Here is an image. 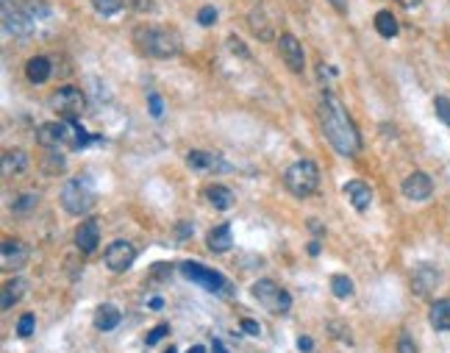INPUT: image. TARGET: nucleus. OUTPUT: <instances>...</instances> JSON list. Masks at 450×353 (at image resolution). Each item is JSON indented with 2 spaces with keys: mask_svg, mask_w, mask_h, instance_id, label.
I'll return each mask as SVG.
<instances>
[{
  "mask_svg": "<svg viewBox=\"0 0 450 353\" xmlns=\"http://www.w3.org/2000/svg\"><path fill=\"white\" fill-rule=\"evenodd\" d=\"M320 123H323V131H325V139L331 142V148L339 153V156H356L362 150V136H359V128L353 125L345 103L334 95V92H323L320 97Z\"/></svg>",
  "mask_w": 450,
  "mask_h": 353,
  "instance_id": "f257e3e1",
  "label": "nucleus"
},
{
  "mask_svg": "<svg viewBox=\"0 0 450 353\" xmlns=\"http://www.w3.org/2000/svg\"><path fill=\"white\" fill-rule=\"evenodd\" d=\"M134 45L153 58H173L181 53V36L167 25H139L134 31Z\"/></svg>",
  "mask_w": 450,
  "mask_h": 353,
  "instance_id": "f03ea898",
  "label": "nucleus"
},
{
  "mask_svg": "<svg viewBox=\"0 0 450 353\" xmlns=\"http://www.w3.org/2000/svg\"><path fill=\"white\" fill-rule=\"evenodd\" d=\"M284 187H286L295 198H309V195H314L317 187H320V170H317V164H314L311 159L295 162V164L286 170V175H284Z\"/></svg>",
  "mask_w": 450,
  "mask_h": 353,
  "instance_id": "7ed1b4c3",
  "label": "nucleus"
},
{
  "mask_svg": "<svg viewBox=\"0 0 450 353\" xmlns=\"http://www.w3.org/2000/svg\"><path fill=\"white\" fill-rule=\"evenodd\" d=\"M61 206L67 214H86L95 206V187L89 184V178H70L61 187Z\"/></svg>",
  "mask_w": 450,
  "mask_h": 353,
  "instance_id": "20e7f679",
  "label": "nucleus"
},
{
  "mask_svg": "<svg viewBox=\"0 0 450 353\" xmlns=\"http://www.w3.org/2000/svg\"><path fill=\"white\" fill-rule=\"evenodd\" d=\"M250 292H253V298H256L267 312H272V315H286V312L292 309L289 292H286L284 287H278L275 281H270V279L256 281V284L250 287Z\"/></svg>",
  "mask_w": 450,
  "mask_h": 353,
  "instance_id": "39448f33",
  "label": "nucleus"
},
{
  "mask_svg": "<svg viewBox=\"0 0 450 353\" xmlns=\"http://www.w3.org/2000/svg\"><path fill=\"white\" fill-rule=\"evenodd\" d=\"M181 276L189 279L192 284H201V287L209 290V292H220V295H228V292H231V281L223 279L217 270L201 265V262H184V265H181Z\"/></svg>",
  "mask_w": 450,
  "mask_h": 353,
  "instance_id": "423d86ee",
  "label": "nucleus"
},
{
  "mask_svg": "<svg viewBox=\"0 0 450 353\" xmlns=\"http://www.w3.org/2000/svg\"><path fill=\"white\" fill-rule=\"evenodd\" d=\"M50 109L59 111L64 120H78V114H84L86 109V97L75 86H61L50 95Z\"/></svg>",
  "mask_w": 450,
  "mask_h": 353,
  "instance_id": "0eeeda50",
  "label": "nucleus"
},
{
  "mask_svg": "<svg viewBox=\"0 0 450 353\" xmlns=\"http://www.w3.org/2000/svg\"><path fill=\"white\" fill-rule=\"evenodd\" d=\"M134 259H137V248H134L128 240L111 242V245L106 248V253H103V262H106V267H109L111 273H125V270L134 265Z\"/></svg>",
  "mask_w": 450,
  "mask_h": 353,
  "instance_id": "6e6552de",
  "label": "nucleus"
},
{
  "mask_svg": "<svg viewBox=\"0 0 450 353\" xmlns=\"http://www.w3.org/2000/svg\"><path fill=\"white\" fill-rule=\"evenodd\" d=\"M278 50H281V58L286 61V67H289L292 72H303V67H306V53H303V45L297 42V36L284 33V36L278 39Z\"/></svg>",
  "mask_w": 450,
  "mask_h": 353,
  "instance_id": "1a4fd4ad",
  "label": "nucleus"
},
{
  "mask_svg": "<svg viewBox=\"0 0 450 353\" xmlns=\"http://www.w3.org/2000/svg\"><path fill=\"white\" fill-rule=\"evenodd\" d=\"M3 25H6V33L25 36V33H31L33 19H31V17H28L22 8L11 6V0H3Z\"/></svg>",
  "mask_w": 450,
  "mask_h": 353,
  "instance_id": "9d476101",
  "label": "nucleus"
},
{
  "mask_svg": "<svg viewBox=\"0 0 450 353\" xmlns=\"http://www.w3.org/2000/svg\"><path fill=\"white\" fill-rule=\"evenodd\" d=\"M25 262H28V248L22 242H17V240H6L3 248H0V265H3V270H8V273L22 270Z\"/></svg>",
  "mask_w": 450,
  "mask_h": 353,
  "instance_id": "9b49d317",
  "label": "nucleus"
},
{
  "mask_svg": "<svg viewBox=\"0 0 450 353\" xmlns=\"http://www.w3.org/2000/svg\"><path fill=\"white\" fill-rule=\"evenodd\" d=\"M187 164L192 170H198V173H231V164H225L220 156L206 153V150H189Z\"/></svg>",
  "mask_w": 450,
  "mask_h": 353,
  "instance_id": "f8f14e48",
  "label": "nucleus"
},
{
  "mask_svg": "<svg viewBox=\"0 0 450 353\" xmlns=\"http://www.w3.org/2000/svg\"><path fill=\"white\" fill-rule=\"evenodd\" d=\"M36 142L47 150H59L61 145H67V125L64 123H42L36 128Z\"/></svg>",
  "mask_w": 450,
  "mask_h": 353,
  "instance_id": "ddd939ff",
  "label": "nucleus"
},
{
  "mask_svg": "<svg viewBox=\"0 0 450 353\" xmlns=\"http://www.w3.org/2000/svg\"><path fill=\"white\" fill-rule=\"evenodd\" d=\"M403 195L414 203L420 201H428L434 195V181L426 175V173H412L406 181H403Z\"/></svg>",
  "mask_w": 450,
  "mask_h": 353,
  "instance_id": "4468645a",
  "label": "nucleus"
},
{
  "mask_svg": "<svg viewBox=\"0 0 450 353\" xmlns=\"http://www.w3.org/2000/svg\"><path fill=\"white\" fill-rule=\"evenodd\" d=\"M437 284H440V270H437V267H431V265H417V267H414L412 290H414L420 298L431 295V292L437 290Z\"/></svg>",
  "mask_w": 450,
  "mask_h": 353,
  "instance_id": "2eb2a0df",
  "label": "nucleus"
},
{
  "mask_svg": "<svg viewBox=\"0 0 450 353\" xmlns=\"http://www.w3.org/2000/svg\"><path fill=\"white\" fill-rule=\"evenodd\" d=\"M98 242H100V226H98V220H84L75 228V248L81 253H95L98 251Z\"/></svg>",
  "mask_w": 450,
  "mask_h": 353,
  "instance_id": "dca6fc26",
  "label": "nucleus"
},
{
  "mask_svg": "<svg viewBox=\"0 0 450 353\" xmlns=\"http://www.w3.org/2000/svg\"><path fill=\"white\" fill-rule=\"evenodd\" d=\"M345 195L350 198V203H353V209L356 212H367L370 209V203H373V192H370V187L364 184V181H348L345 184Z\"/></svg>",
  "mask_w": 450,
  "mask_h": 353,
  "instance_id": "f3484780",
  "label": "nucleus"
},
{
  "mask_svg": "<svg viewBox=\"0 0 450 353\" xmlns=\"http://www.w3.org/2000/svg\"><path fill=\"white\" fill-rule=\"evenodd\" d=\"M247 25H250V31H253L261 42H270V39H272V22H270V17H267L264 6L250 8V14H247Z\"/></svg>",
  "mask_w": 450,
  "mask_h": 353,
  "instance_id": "a211bd4d",
  "label": "nucleus"
},
{
  "mask_svg": "<svg viewBox=\"0 0 450 353\" xmlns=\"http://www.w3.org/2000/svg\"><path fill=\"white\" fill-rule=\"evenodd\" d=\"M206 242H209V251H212V253H225V251H231V248H233L231 223H223V226L212 228L209 237H206Z\"/></svg>",
  "mask_w": 450,
  "mask_h": 353,
  "instance_id": "6ab92c4d",
  "label": "nucleus"
},
{
  "mask_svg": "<svg viewBox=\"0 0 450 353\" xmlns=\"http://www.w3.org/2000/svg\"><path fill=\"white\" fill-rule=\"evenodd\" d=\"M50 61L45 58V56H33V58H28V64H25V78L31 81V84H45L47 78H50Z\"/></svg>",
  "mask_w": 450,
  "mask_h": 353,
  "instance_id": "aec40b11",
  "label": "nucleus"
},
{
  "mask_svg": "<svg viewBox=\"0 0 450 353\" xmlns=\"http://www.w3.org/2000/svg\"><path fill=\"white\" fill-rule=\"evenodd\" d=\"M25 167H28V153L25 150H6L3 153V175L6 178L25 173Z\"/></svg>",
  "mask_w": 450,
  "mask_h": 353,
  "instance_id": "412c9836",
  "label": "nucleus"
},
{
  "mask_svg": "<svg viewBox=\"0 0 450 353\" xmlns=\"http://www.w3.org/2000/svg\"><path fill=\"white\" fill-rule=\"evenodd\" d=\"M428 320L437 331H450V298H440V301L431 304Z\"/></svg>",
  "mask_w": 450,
  "mask_h": 353,
  "instance_id": "4be33fe9",
  "label": "nucleus"
},
{
  "mask_svg": "<svg viewBox=\"0 0 450 353\" xmlns=\"http://www.w3.org/2000/svg\"><path fill=\"white\" fill-rule=\"evenodd\" d=\"M25 292H28V281H25V279H11V281L3 287V312H8L14 304H20Z\"/></svg>",
  "mask_w": 450,
  "mask_h": 353,
  "instance_id": "5701e85b",
  "label": "nucleus"
},
{
  "mask_svg": "<svg viewBox=\"0 0 450 353\" xmlns=\"http://www.w3.org/2000/svg\"><path fill=\"white\" fill-rule=\"evenodd\" d=\"M117 326H120V312H117V306L103 304V306L95 312V329H98V331H111V329H117Z\"/></svg>",
  "mask_w": 450,
  "mask_h": 353,
  "instance_id": "b1692460",
  "label": "nucleus"
},
{
  "mask_svg": "<svg viewBox=\"0 0 450 353\" xmlns=\"http://www.w3.org/2000/svg\"><path fill=\"white\" fill-rule=\"evenodd\" d=\"M206 201L215 206V209H220V212H225V209H231L233 206V192L228 189V187H220V184H212L209 189H206Z\"/></svg>",
  "mask_w": 450,
  "mask_h": 353,
  "instance_id": "393cba45",
  "label": "nucleus"
},
{
  "mask_svg": "<svg viewBox=\"0 0 450 353\" xmlns=\"http://www.w3.org/2000/svg\"><path fill=\"white\" fill-rule=\"evenodd\" d=\"M375 31H378L384 39H392V36H398L401 25H398V19H395L392 11H378V14H375Z\"/></svg>",
  "mask_w": 450,
  "mask_h": 353,
  "instance_id": "a878e982",
  "label": "nucleus"
},
{
  "mask_svg": "<svg viewBox=\"0 0 450 353\" xmlns=\"http://www.w3.org/2000/svg\"><path fill=\"white\" fill-rule=\"evenodd\" d=\"M42 173L45 175H59V173H64V156L61 153H47V156H42Z\"/></svg>",
  "mask_w": 450,
  "mask_h": 353,
  "instance_id": "bb28decb",
  "label": "nucleus"
},
{
  "mask_svg": "<svg viewBox=\"0 0 450 353\" xmlns=\"http://www.w3.org/2000/svg\"><path fill=\"white\" fill-rule=\"evenodd\" d=\"M331 292H334L339 301H345V298L353 295V281H350L348 276H331Z\"/></svg>",
  "mask_w": 450,
  "mask_h": 353,
  "instance_id": "cd10ccee",
  "label": "nucleus"
},
{
  "mask_svg": "<svg viewBox=\"0 0 450 353\" xmlns=\"http://www.w3.org/2000/svg\"><path fill=\"white\" fill-rule=\"evenodd\" d=\"M36 203H39V195L25 192V195H20V198H17V203H14V214H25V212L36 209Z\"/></svg>",
  "mask_w": 450,
  "mask_h": 353,
  "instance_id": "c85d7f7f",
  "label": "nucleus"
},
{
  "mask_svg": "<svg viewBox=\"0 0 450 353\" xmlns=\"http://www.w3.org/2000/svg\"><path fill=\"white\" fill-rule=\"evenodd\" d=\"M328 331L339 340V343H348V345H353V334H350V329L345 326V323H339V320H331L328 323Z\"/></svg>",
  "mask_w": 450,
  "mask_h": 353,
  "instance_id": "c756f323",
  "label": "nucleus"
},
{
  "mask_svg": "<svg viewBox=\"0 0 450 353\" xmlns=\"http://www.w3.org/2000/svg\"><path fill=\"white\" fill-rule=\"evenodd\" d=\"M33 326H36V320H33V315H22V317H20V323H17V337H22V340H28V337L33 334Z\"/></svg>",
  "mask_w": 450,
  "mask_h": 353,
  "instance_id": "7c9ffc66",
  "label": "nucleus"
},
{
  "mask_svg": "<svg viewBox=\"0 0 450 353\" xmlns=\"http://www.w3.org/2000/svg\"><path fill=\"white\" fill-rule=\"evenodd\" d=\"M228 50H231V53H236V56H242V58H250L247 45H245V42H242L236 33H231V36H228Z\"/></svg>",
  "mask_w": 450,
  "mask_h": 353,
  "instance_id": "2f4dec72",
  "label": "nucleus"
},
{
  "mask_svg": "<svg viewBox=\"0 0 450 353\" xmlns=\"http://www.w3.org/2000/svg\"><path fill=\"white\" fill-rule=\"evenodd\" d=\"M92 3H95V8L100 14H114V11H120L125 6V0H92Z\"/></svg>",
  "mask_w": 450,
  "mask_h": 353,
  "instance_id": "473e14b6",
  "label": "nucleus"
},
{
  "mask_svg": "<svg viewBox=\"0 0 450 353\" xmlns=\"http://www.w3.org/2000/svg\"><path fill=\"white\" fill-rule=\"evenodd\" d=\"M434 109H437V117H440L445 125H450V97H442V95H440V97L434 100Z\"/></svg>",
  "mask_w": 450,
  "mask_h": 353,
  "instance_id": "72a5a7b5",
  "label": "nucleus"
},
{
  "mask_svg": "<svg viewBox=\"0 0 450 353\" xmlns=\"http://www.w3.org/2000/svg\"><path fill=\"white\" fill-rule=\"evenodd\" d=\"M148 106H150V117H153V120H162L164 106H162V97H159L156 92H148Z\"/></svg>",
  "mask_w": 450,
  "mask_h": 353,
  "instance_id": "f704fd0d",
  "label": "nucleus"
},
{
  "mask_svg": "<svg viewBox=\"0 0 450 353\" xmlns=\"http://www.w3.org/2000/svg\"><path fill=\"white\" fill-rule=\"evenodd\" d=\"M167 334H170V326H167V323H159L156 329H150V331H148L145 343H148V345H156V343H159L162 337H167Z\"/></svg>",
  "mask_w": 450,
  "mask_h": 353,
  "instance_id": "c9c22d12",
  "label": "nucleus"
},
{
  "mask_svg": "<svg viewBox=\"0 0 450 353\" xmlns=\"http://www.w3.org/2000/svg\"><path fill=\"white\" fill-rule=\"evenodd\" d=\"M215 19H217V8H215V6H203V8L198 11V22H201V25L209 28V25H215Z\"/></svg>",
  "mask_w": 450,
  "mask_h": 353,
  "instance_id": "e433bc0d",
  "label": "nucleus"
},
{
  "mask_svg": "<svg viewBox=\"0 0 450 353\" xmlns=\"http://www.w3.org/2000/svg\"><path fill=\"white\" fill-rule=\"evenodd\" d=\"M398 353H417V345H414V340L409 334L398 337Z\"/></svg>",
  "mask_w": 450,
  "mask_h": 353,
  "instance_id": "4c0bfd02",
  "label": "nucleus"
},
{
  "mask_svg": "<svg viewBox=\"0 0 450 353\" xmlns=\"http://www.w3.org/2000/svg\"><path fill=\"white\" fill-rule=\"evenodd\" d=\"M192 231H195V226H192V223H178L176 237H178V240H187V237H192Z\"/></svg>",
  "mask_w": 450,
  "mask_h": 353,
  "instance_id": "58836bf2",
  "label": "nucleus"
},
{
  "mask_svg": "<svg viewBox=\"0 0 450 353\" xmlns=\"http://www.w3.org/2000/svg\"><path fill=\"white\" fill-rule=\"evenodd\" d=\"M242 331L250 334V337H258V334H261V326L253 323V320H242Z\"/></svg>",
  "mask_w": 450,
  "mask_h": 353,
  "instance_id": "ea45409f",
  "label": "nucleus"
},
{
  "mask_svg": "<svg viewBox=\"0 0 450 353\" xmlns=\"http://www.w3.org/2000/svg\"><path fill=\"white\" fill-rule=\"evenodd\" d=\"M297 351H303V353H311L314 351V343H311V337H297Z\"/></svg>",
  "mask_w": 450,
  "mask_h": 353,
  "instance_id": "a19ab883",
  "label": "nucleus"
},
{
  "mask_svg": "<svg viewBox=\"0 0 450 353\" xmlns=\"http://www.w3.org/2000/svg\"><path fill=\"white\" fill-rule=\"evenodd\" d=\"M134 6L139 11H153V0H134Z\"/></svg>",
  "mask_w": 450,
  "mask_h": 353,
  "instance_id": "79ce46f5",
  "label": "nucleus"
},
{
  "mask_svg": "<svg viewBox=\"0 0 450 353\" xmlns=\"http://www.w3.org/2000/svg\"><path fill=\"white\" fill-rule=\"evenodd\" d=\"M212 353H228V348H225L220 340H215V343H212Z\"/></svg>",
  "mask_w": 450,
  "mask_h": 353,
  "instance_id": "37998d69",
  "label": "nucleus"
},
{
  "mask_svg": "<svg viewBox=\"0 0 450 353\" xmlns=\"http://www.w3.org/2000/svg\"><path fill=\"white\" fill-rule=\"evenodd\" d=\"M398 3H401V6H406V8H417L423 0H398Z\"/></svg>",
  "mask_w": 450,
  "mask_h": 353,
  "instance_id": "c03bdc74",
  "label": "nucleus"
},
{
  "mask_svg": "<svg viewBox=\"0 0 450 353\" xmlns=\"http://www.w3.org/2000/svg\"><path fill=\"white\" fill-rule=\"evenodd\" d=\"M309 253L317 256V253H320V242H309Z\"/></svg>",
  "mask_w": 450,
  "mask_h": 353,
  "instance_id": "a18cd8bd",
  "label": "nucleus"
},
{
  "mask_svg": "<svg viewBox=\"0 0 450 353\" xmlns=\"http://www.w3.org/2000/svg\"><path fill=\"white\" fill-rule=\"evenodd\" d=\"M331 3H334V8H339V11L348 8V0H331Z\"/></svg>",
  "mask_w": 450,
  "mask_h": 353,
  "instance_id": "49530a36",
  "label": "nucleus"
},
{
  "mask_svg": "<svg viewBox=\"0 0 450 353\" xmlns=\"http://www.w3.org/2000/svg\"><path fill=\"white\" fill-rule=\"evenodd\" d=\"M162 306H164V301H162V298H153V301H150V309H162Z\"/></svg>",
  "mask_w": 450,
  "mask_h": 353,
  "instance_id": "de8ad7c7",
  "label": "nucleus"
},
{
  "mask_svg": "<svg viewBox=\"0 0 450 353\" xmlns=\"http://www.w3.org/2000/svg\"><path fill=\"white\" fill-rule=\"evenodd\" d=\"M187 353H206V348H203V345H195V348H189Z\"/></svg>",
  "mask_w": 450,
  "mask_h": 353,
  "instance_id": "09e8293b",
  "label": "nucleus"
},
{
  "mask_svg": "<svg viewBox=\"0 0 450 353\" xmlns=\"http://www.w3.org/2000/svg\"><path fill=\"white\" fill-rule=\"evenodd\" d=\"M164 353H176V348H173V345H170V348H167V351H164Z\"/></svg>",
  "mask_w": 450,
  "mask_h": 353,
  "instance_id": "8fccbe9b",
  "label": "nucleus"
}]
</instances>
